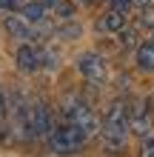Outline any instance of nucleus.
<instances>
[{"label": "nucleus", "instance_id": "nucleus-1", "mask_svg": "<svg viewBox=\"0 0 154 157\" xmlns=\"http://www.w3.org/2000/svg\"><path fill=\"white\" fill-rule=\"evenodd\" d=\"M100 134H103V146L111 154H117L126 146L131 134V106L126 100H114L108 106V112L103 117V126H100Z\"/></svg>", "mask_w": 154, "mask_h": 157}, {"label": "nucleus", "instance_id": "nucleus-2", "mask_svg": "<svg viewBox=\"0 0 154 157\" xmlns=\"http://www.w3.org/2000/svg\"><path fill=\"white\" fill-rule=\"evenodd\" d=\"M88 140V137L80 132L77 126H71V123H66L63 120V126H54V132L49 134V149L54 151V154H77L80 149H83V143Z\"/></svg>", "mask_w": 154, "mask_h": 157}, {"label": "nucleus", "instance_id": "nucleus-3", "mask_svg": "<svg viewBox=\"0 0 154 157\" xmlns=\"http://www.w3.org/2000/svg\"><path fill=\"white\" fill-rule=\"evenodd\" d=\"M63 120L71 123V126H77L86 137H92L97 132V120H94L92 109H88L83 100H69V103L63 106Z\"/></svg>", "mask_w": 154, "mask_h": 157}, {"label": "nucleus", "instance_id": "nucleus-4", "mask_svg": "<svg viewBox=\"0 0 154 157\" xmlns=\"http://www.w3.org/2000/svg\"><path fill=\"white\" fill-rule=\"evenodd\" d=\"M77 71L83 75L92 86H103L106 77H108V69H106V60L100 57L97 52H86L77 57Z\"/></svg>", "mask_w": 154, "mask_h": 157}, {"label": "nucleus", "instance_id": "nucleus-5", "mask_svg": "<svg viewBox=\"0 0 154 157\" xmlns=\"http://www.w3.org/2000/svg\"><path fill=\"white\" fill-rule=\"evenodd\" d=\"M3 29L9 32V37L23 40V43H34V40H40V29H34V26L26 20L23 14H9L6 20H3Z\"/></svg>", "mask_w": 154, "mask_h": 157}, {"label": "nucleus", "instance_id": "nucleus-6", "mask_svg": "<svg viewBox=\"0 0 154 157\" xmlns=\"http://www.w3.org/2000/svg\"><path fill=\"white\" fill-rule=\"evenodd\" d=\"M14 60H17V69H20L23 75H34V71L43 69V49L34 46V43H23L20 49H17Z\"/></svg>", "mask_w": 154, "mask_h": 157}, {"label": "nucleus", "instance_id": "nucleus-7", "mask_svg": "<svg viewBox=\"0 0 154 157\" xmlns=\"http://www.w3.org/2000/svg\"><path fill=\"white\" fill-rule=\"evenodd\" d=\"M32 128H34V137L37 140H49V134L54 132V123H51V112L43 100H34L32 106Z\"/></svg>", "mask_w": 154, "mask_h": 157}, {"label": "nucleus", "instance_id": "nucleus-8", "mask_svg": "<svg viewBox=\"0 0 154 157\" xmlns=\"http://www.w3.org/2000/svg\"><path fill=\"white\" fill-rule=\"evenodd\" d=\"M151 114H154L151 100H140L137 106H131V132L137 137H146L151 132Z\"/></svg>", "mask_w": 154, "mask_h": 157}, {"label": "nucleus", "instance_id": "nucleus-9", "mask_svg": "<svg viewBox=\"0 0 154 157\" xmlns=\"http://www.w3.org/2000/svg\"><path fill=\"white\" fill-rule=\"evenodd\" d=\"M129 23V12H120V9H108V12L97 20V32L103 34H120Z\"/></svg>", "mask_w": 154, "mask_h": 157}, {"label": "nucleus", "instance_id": "nucleus-10", "mask_svg": "<svg viewBox=\"0 0 154 157\" xmlns=\"http://www.w3.org/2000/svg\"><path fill=\"white\" fill-rule=\"evenodd\" d=\"M46 12L49 9L40 3V0H32V3H23L20 6V14L29 20L32 26H40V23H46Z\"/></svg>", "mask_w": 154, "mask_h": 157}, {"label": "nucleus", "instance_id": "nucleus-11", "mask_svg": "<svg viewBox=\"0 0 154 157\" xmlns=\"http://www.w3.org/2000/svg\"><path fill=\"white\" fill-rule=\"evenodd\" d=\"M137 69L151 75L154 71V40H146L137 46Z\"/></svg>", "mask_w": 154, "mask_h": 157}, {"label": "nucleus", "instance_id": "nucleus-12", "mask_svg": "<svg viewBox=\"0 0 154 157\" xmlns=\"http://www.w3.org/2000/svg\"><path fill=\"white\" fill-rule=\"evenodd\" d=\"M9 114H12V97L0 86V123H9Z\"/></svg>", "mask_w": 154, "mask_h": 157}, {"label": "nucleus", "instance_id": "nucleus-13", "mask_svg": "<svg viewBox=\"0 0 154 157\" xmlns=\"http://www.w3.org/2000/svg\"><path fill=\"white\" fill-rule=\"evenodd\" d=\"M140 157H154V134L151 132L146 137H140Z\"/></svg>", "mask_w": 154, "mask_h": 157}, {"label": "nucleus", "instance_id": "nucleus-14", "mask_svg": "<svg viewBox=\"0 0 154 157\" xmlns=\"http://www.w3.org/2000/svg\"><path fill=\"white\" fill-rule=\"evenodd\" d=\"M54 14H57L60 20H71V17H74V6H71V3H66V0H60V3H57V9H54Z\"/></svg>", "mask_w": 154, "mask_h": 157}, {"label": "nucleus", "instance_id": "nucleus-15", "mask_svg": "<svg viewBox=\"0 0 154 157\" xmlns=\"http://www.w3.org/2000/svg\"><path fill=\"white\" fill-rule=\"evenodd\" d=\"M57 34H60V37H66V40H74V37H80V26H77V23L60 26V29H57Z\"/></svg>", "mask_w": 154, "mask_h": 157}, {"label": "nucleus", "instance_id": "nucleus-16", "mask_svg": "<svg viewBox=\"0 0 154 157\" xmlns=\"http://www.w3.org/2000/svg\"><path fill=\"white\" fill-rule=\"evenodd\" d=\"M120 43L126 46V49H131V46H137V32H131V29L126 32V29H123V32H120Z\"/></svg>", "mask_w": 154, "mask_h": 157}, {"label": "nucleus", "instance_id": "nucleus-17", "mask_svg": "<svg viewBox=\"0 0 154 157\" xmlns=\"http://www.w3.org/2000/svg\"><path fill=\"white\" fill-rule=\"evenodd\" d=\"M26 0H0V12H20Z\"/></svg>", "mask_w": 154, "mask_h": 157}, {"label": "nucleus", "instance_id": "nucleus-18", "mask_svg": "<svg viewBox=\"0 0 154 157\" xmlns=\"http://www.w3.org/2000/svg\"><path fill=\"white\" fill-rule=\"evenodd\" d=\"M108 6H111V9H120V12H129V9L134 6V0H108Z\"/></svg>", "mask_w": 154, "mask_h": 157}, {"label": "nucleus", "instance_id": "nucleus-19", "mask_svg": "<svg viewBox=\"0 0 154 157\" xmlns=\"http://www.w3.org/2000/svg\"><path fill=\"white\" fill-rule=\"evenodd\" d=\"M134 6H140V9H148V6H154V0H134Z\"/></svg>", "mask_w": 154, "mask_h": 157}, {"label": "nucleus", "instance_id": "nucleus-20", "mask_svg": "<svg viewBox=\"0 0 154 157\" xmlns=\"http://www.w3.org/2000/svg\"><path fill=\"white\" fill-rule=\"evenodd\" d=\"M40 3L46 6V9H57V3H60V0H40Z\"/></svg>", "mask_w": 154, "mask_h": 157}, {"label": "nucleus", "instance_id": "nucleus-21", "mask_svg": "<svg viewBox=\"0 0 154 157\" xmlns=\"http://www.w3.org/2000/svg\"><path fill=\"white\" fill-rule=\"evenodd\" d=\"M77 3H83V6H88V3H92V0H77Z\"/></svg>", "mask_w": 154, "mask_h": 157}, {"label": "nucleus", "instance_id": "nucleus-22", "mask_svg": "<svg viewBox=\"0 0 154 157\" xmlns=\"http://www.w3.org/2000/svg\"><path fill=\"white\" fill-rule=\"evenodd\" d=\"M148 32H151V40H154V26H151V29H148Z\"/></svg>", "mask_w": 154, "mask_h": 157}]
</instances>
